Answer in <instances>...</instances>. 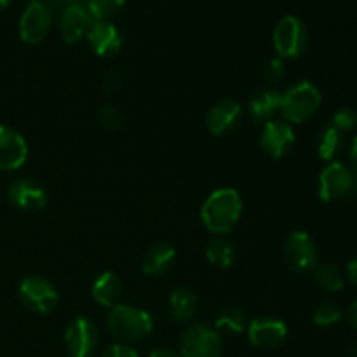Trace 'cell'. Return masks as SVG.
<instances>
[{"label":"cell","mask_w":357,"mask_h":357,"mask_svg":"<svg viewBox=\"0 0 357 357\" xmlns=\"http://www.w3.org/2000/svg\"><path fill=\"white\" fill-rule=\"evenodd\" d=\"M243 215V199L236 188L211 192L201 208V220L213 234H229Z\"/></svg>","instance_id":"cell-1"},{"label":"cell","mask_w":357,"mask_h":357,"mask_svg":"<svg viewBox=\"0 0 357 357\" xmlns=\"http://www.w3.org/2000/svg\"><path fill=\"white\" fill-rule=\"evenodd\" d=\"M107 326L112 337L128 345L149 338L153 331V319L145 310L117 303L108 312Z\"/></svg>","instance_id":"cell-2"},{"label":"cell","mask_w":357,"mask_h":357,"mask_svg":"<svg viewBox=\"0 0 357 357\" xmlns=\"http://www.w3.org/2000/svg\"><path fill=\"white\" fill-rule=\"evenodd\" d=\"M323 103L319 89L309 80L296 82L281 94V114L293 124H302L317 114Z\"/></svg>","instance_id":"cell-3"},{"label":"cell","mask_w":357,"mask_h":357,"mask_svg":"<svg viewBox=\"0 0 357 357\" xmlns=\"http://www.w3.org/2000/svg\"><path fill=\"white\" fill-rule=\"evenodd\" d=\"M317 194L324 202L342 201L357 195V174L342 162H331L321 171Z\"/></svg>","instance_id":"cell-4"},{"label":"cell","mask_w":357,"mask_h":357,"mask_svg":"<svg viewBox=\"0 0 357 357\" xmlns=\"http://www.w3.org/2000/svg\"><path fill=\"white\" fill-rule=\"evenodd\" d=\"M309 31L298 16H284L274 30V47L279 58L295 59L307 51Z\"/></svg>","instance_id":"cell-5"},{"label":"cell","mask_w":357,"mask_h":357,"mask_svg":"<svg viewBox=\"0 0 357 357\" xmlns=\"http://www.w3.org/2000/svg\"><path fill=\"white\" fill-rule=\"evenodd\" d=\"M223 342L218 330L204 324H190L180 340L181 357H220Z\"/></svg>","instance_id":"cell-6"},{"label":"cell","mask_w":357,"mask_h":357,"mask_svg":"<svg viewBox=\"0 0 357 357\" xmlns=\"http://www.w3.org/2000/svg\"><path fill=\"white\" fill-rule=\"evenodd\" d=\"M20 298L26 309L37 314H49L58 305V291L47 279L31 275L21 281Z\"/></svg>","instance_id":"cell-7"},{"label":"cell","mask_w":357,"mask_h":357,"mask_svg":"<svg viewBox=\"0 0 357 357\" xmlns=\"http://www.w3.org/2000/svg\"><path fill=\"white\" fill-rule=\"evenodd\" d=\"M284 261L293 272L305 274L317 267V250L312 237L303 230H295L284 243Z\"/></svg>","instance_id":"cell-8"},{"label":"cell","mask_w":357,"mask_h":357,"mask_svg":"<svg viewBox=\"0 0 357 357\" xmlns=\"http://www.w3.org/2000/svg\"><path fill=\"white\" fill-rule=\"evenodd\" d=\"M52 23V10L42 0L28 3L20 20V37L26 44H38L49 33Z\"/></svg>","instance_id":"cell-9"},{"label":"cell","mask_w":357,"mask_h":357,"mask_svg":"<svg viewBox=\"0 0 357 357\" xmlns=\"http://www.w3.org/2000/svg\"><path fill=\"white\" fill-rule=\"evenodd\" d=\"M65 344L70 357H89L96 351L98 330L87 317H77L65 331Z\"/></svg>","instance_id":"cell-10"},{"label":"cell","mask_w":357,"mask_h":357,"mask_svg":"<svg viewBox=\"0 0 357 357\" xmlns=\"http://www.w3.org/2000/svg\"><path fill=\"white\" fill-rule=\"evenodd\" d=\"M248 337L257 349H278L288 337V326L275 317H258L248 326Z\"/></svg>","instance_id":"cell-11"},{"label":"cell","mask_w":357,"mask_h":357,"mask_svg":"<svg viewBox=\"0 0 357 357\" xmlns=\"http://www.w3.org/2000/svg\"><path fill=\"white\" fill-rule=\"evenodd\" d=\"M260 145L272 159H281L295 145V131L284 121H268L261 129Z\"/></svg>","instance_id":"cell-12"},{"label":"cell","mask_w":357,"mask_h":357,"mask_svg":"<svg viewBox=\"0 0 357 357\" xmlns=\"http://www.w3.org/2000/svg\"><path fill=\"white\" fill-rule=\"evenodd\" d=\"M28 145L23 136L7 126H0V171H16L26 162Z\"/></svg>","instance_id":"cell-13"},{"label":"cell","mask_w":357,"mask_h":357,"mask_svg":"<svg viewBox=\"0 0 357 357\" xmlns=\"http://www.w3.org/2000/svg\"><path fill=\"white\" fill-rule=\"evenodd\" d=\"M243 119V107L234 100H220L206 115V126L215 136H225L232 132Z\"/></svg>","instance_id":"cell-14"},{"label":"cell","mask_w":357,"mask_h":357,"mask_svg":"<svg viewBox=\"0 0 357 357\" xmlns=\"http://www.w3.org/2000/svg\"><path fill=\"white\" fill-rule=\"evenodd\" d=\"M87 42L89 47L101 58H108L121 51L122 37L117 26L110 21H94L87 31Z\"/></svg>","instance_id":"cell-15"},{"label":"cell","mask_w":357,"mask_h":357,"mask_svg":"<svg viewBox=\"0 0 357 357\" xmlns=\"http://www.w3.org/2000/svg\"><path fill=\"white\" fill-rule=\"evenodd\" d=\"M9 201L21 211H40L47 204L45 190L31 180H16L9 187Z\"/></svg>","instance_id":"cell-16"},{"label":"cell","mask_w":357,"mask_h":357,"mask_svg":"<svg viewBox=\"0 0 357 357\" xmlns=\"http://www.w3.org/2000/svg\"><path fill=\"white\" fill-rule=\"evenodd\" d=\"M93 17L86 10L84 6H73L61 10L58 20V30L61 33L63 40L68 44H77L82 37H86L93 24Z\"/></svg>","instance_id":"cell-17"},{"label":"cell","mask_w":357,"mask_h":357,"mask_svg":"<svg viewBox=\"0 0 357 357\" xmlns=\"http://www.w3.org/2000/svg\"><path fill=\"white\" fill-rule=\"evenodd\" d=\"M281 110V93L275 89L258 91L250 101V115L257 124L274 121V115Z\"/></svg>","instance_id":"cell-18"},{"label":"cell","mask_w":357,"mask_h":357,"mask_svg":"<svg viewBox=\"0 0 357 357\" xmlns=\"http://www.w3.org/2000/svg\"><path fill=\"white\" fill-rule=\"evenodd\" d=\"M174 258H176V251H174L173 246L169 244H155V246L150 248L145 253L142 261V271L145 272L146 275H155L164 274V272L169 271L174 264Z\"/></svg>","instance_id":"cell-19"},{"label":"cell","mask_w":357,"mask_h":357,"mask_svg":"<svg viewBox=\"0 0 357 357\" xmlns=\"http://www.w3.org/2000/svg\"><path fill=\"white\" fill-rule=\"evenodd\" d=\"M122 293V282L114 272H103L93 284V298L101 307L112 309L117 305V300Z\"/></svg>","instance_id":"cell-20"},{"label":"cell","mask_w":357,"mask_h":357,"mask_svg":"<svg viewBox=\"0 0 357 357\" xmlns=\"http://www.w3.org/2000/svg\"><path fill=\"white\" fill-rule=\"evenodd\" d=\"M169 310L176 323H190L197 314V296L187 288L174 289L169 298Z\"/></svg>","instance_id":"cell-21"},{"label":"cell","mask_w":357,"mask_h":357,"mask_svg":"<svg viewBox=\"0 0 357 357\" xmlns=\"http://www.w3.org/2000/svg\"><path fill=\"white\" fill-rule=\"evenodd\" d=\"M344 146V132L338 131L331 124H326L317 132L316 149L317 155L323 160H333Z\"/></svg>","instance_id":"cell-22"},{"label":"cell","mask_w":357,"mask_h":357,"mask_svg":"<svg viewBox=\"0 0 357 357\" xmlns=\"http://www.w3.org/2000/svg\"><path fill=\"white\" fill-rule=\"evenodd\" d=\"M206 258L218 268H230L236 261V250L225 239H213L206 248Z\"/></svg>","instance_id":"cell-23"},{"label":"cell","mask_w":357,"mask_h":357,"mask_svg":"<svg viewBox=\"0 0 357 357\" xmlns=\"http://www.w3.org/2000/svg\"><path fill=\"white\" fill-rule=\"evenodd\" d=\"M215 326H216V330L227 331V333L239 335V333H243L248 326L246 316H244L243 310L237 309V307H227V309H223L222 312L218 314Z\"/></svg>","instance_id":"cell-24"},{"label":"cell","mask_w":357,"mask_h":357,"mask_svg":"<svg viewBox=\"0 0 357 357\" xmlns=\"http://www.w3.org/2000/svg\"><path fill=\"white\" fill-rule=\"evenodd\" d=\"M126 0H84V7L93 21H108L124 7Z\"/></svg>","instance_id":"cell-25"},{"label":"cell","mask_w":357,"mask_h":357,"mask_svg":"<svg viewBox=\"0 0 357 357\" xmlns=\"http://www.w3.org/2000/svg\"><path fill=\"white\" fill-rule=\"evenodd\" d=\"M316 282L326 291H340L345 284L344 274H342L340 268L337 265H321L316 268Z\"/></svg>","instance_id":"cell-26"},{"label":"cell","mask_w":357,"mask_h":357,"mask_svg":"<svg viewBox=\"0 0 357 357\" xmlns=\"http://www.w3.org/2000/svg\"><path fill=\"white\" fill-rule=\"evenodd\" d=\"M340 319H342V310L338 309L335 303H323V305H319L316 309L312 321L316 326L328 328L340 323Z\"/></svg>","instance_id":"cell-27"},{"label":"cell","mask_w":357,"mask_h":357,"mask_svg":"<svg viewBox=\"0 0 357 357\" xmlns=\"http://www.w3.org/2000/svg\"><path fill=\"white\" fill-rule=\"evenodd\" d=\"M98 122L108 131H117L124 124V115L119 112V108L112 107V105H103L98 110Z\"/></svg>","instance_id":"cell-28"},{"label":"cell","mask_w":357,"mask_h":357,"mask_svg":"<svg viewBox=\"0 0 357 357\" xmlns=\"http://www.w3.org/2000/svg\"><path fill=\"white\" fill-rule=\"evenodd\" d=\"M333 128H337L340 132H349L357 128V110L351 107H344L335 112L333 119L330 122Z\"/></svg>","instance_id":"cell-29"},{"label":"cell","mask_w":357,"mask_h":357,"mask_svg":"<svg viewBox=\"0 0 357 357\" xmlns=\"http://www.w3.org/2000/svg\"><path fill=\"white\" fill-rule=\"evenodd\" d=\"M284 75V63L281 58H272L271 61L265 65L264 68V77L268 82H279Z\"/></svg>","instance_id":"cell-30"},{"label":"cell","mask_w":357,"mask_h":357,"mask_svg":"<svg viewBox=\"0 0 357 357\" xmlns=\"http://www.w3.org/2000/svg\"><path fill=\"white\" fill-rule=\"evenodd\" d=\"M101 357H139V356L138 352H136L132 347H129V345L115 344V345H110V347L101 354Z\"/></svg>","instance_id":"cell-31"},{"label":"cell","mask_w":357,"mask_h":357,"mask_svg":"<svg viewBox=\"0 0 357 357\" xmlns=\"http://www.w3.org/2000/svg\"><path fill=\"white\" fill-rule=\"evenodd\" d=\"M51 10H65L73 6H84V0H45Z\"/></svg>","instance_id":"cell-32"},{"label":"cell","mask_w":357,"mask_h":357,"mask_svg":"<svg viewBox=\"0 0 357 357\" xmlns=\"http://www.w3.org/2000/svg\"><path fill=\"white\" fill-rule=\"evenodd\" d=\"M347 278H349V281H351L352 284H354L356 288H357V258H354V260L349 261V265H347Z\"/></svg>","instance_id":"cell-33"},{"label":"cell","mask_w":357,"mask_h":357,"mask_svg":"<svg viewBox=\"0 0 357 357\" xmlns=\"http://www.w3.org/2000/svg\"><path fill=\"white\" fill-rule=\"evenodd\" d=\"M349 157H351V166L352 171L357 174V136L352 139V145H351V152H349Z\"/></svg>","instance_id":"cell-34"},{"label":"cell","mask_w":357,"mask_h":357,"mask_svg":"<svg viewBox=\"0 0 357 357\" xmlns=\"http://www.w3.org/2000/svg\"><path fill=\"white\" fill-rule=\"evenodd\" d=\"M150 357H181V356H178L176 352L169 351V349H157V351H153L152 354H150Z\"/></svg>","instance_id":"cell-35"},{"label":"cell","mask_w":357,"mask_h":357,"mask_svg":"<svg viewBox=\"0 0 357 357\" xmlns=\"http://www.w3.org/2000/svg\"><path fill=\"white\" fill-rule=\"evenodd\" d=\"M349 321H351L352 326L357 330V300L354 303L351 305V309H349Z\"/></svg>","instance_id":"cell-36"},{"label":"cell","mask_w":357,"mask_h":357,"mask_svg":"<svg viewBox=\"0 0 357 357\" xmlns=\"http://www.w3.org/2000/svg\"><path fill=\"white\" fill-rule=\"evenodd\" d=\"M10 0H0V9H6L7 6H9Z\"/></svg>","instance_id":"cell-37"},{"label":"cell","mask_w":357,"mask_h":357,"mask_svg":"<svg viewBox=\"0 0 357 357\" xmlns=\"http://www.w3.org/2000/svg\"><path fill=\"white\" fill-rule=\"evenodd\" d=\"M30 2H33V0H30Z\"/></svg>","instance_id":"cell-38"}]
</instances>
